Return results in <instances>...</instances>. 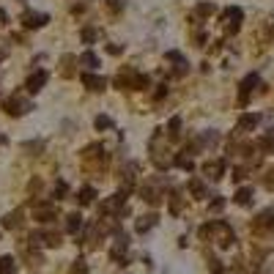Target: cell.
<instances>
[{"instance_id": "1", "label": "cell", "mask_w": 274, "mask_h": 274, "mask_svg": "<svg viewBox=\"0 0 274 274\" xmlns=\"http://www.w3.org/2000/svg\"><path fill=\"white\" fill-rule=\"evenodd\" d=\"M115 85L121 91H145L151 85V80L140 71H135V68H121L115 77Z\"/></svg>"}, {"instance_id": "2", "label": "cell", "mask_w": 274, "mask_h": 274, "mask_svg": "<svg viewBox=\"0 0 274 274\" xmlns=\"http://www.w3.org/2000/svg\"><path fill=\"white\" fill-rule=\"evenodd\" d=\"M82 167L88 173H102L107 167V154H104L102 145H88L82 151Z\"/></svg>"}, {"instance_id": "3", "label": "cell", "mask_w": 274, "mask_h": 274, "mask_svg": "<svg viewBox=\"0 0 274 274\" xmlns=\"http://www.w3.org/2000/svg\"><path fill=\"white\" fill-rule=\"evenodd\" d=\"M3 110H6L11 118H22L33 110V102L27 96H20V93H11L8 99H3Z\"/></svg>"}, {"instance_id": "4", "label": "cell", "mask_w": 274, "mask_h": 274, "mask_svg": "<svg viewBox=\"0 0 274 274\" xmlns=\"http://www.w3.org/2000/svg\"><path fill=\"white\" fill-rule=\"evenodd\" d=\"M162 140H164L162 132H154V137H151V143H148V148H151V159H154V164H157L159 170H164V167H170V164H173L170 157H164L167 151L162 148Z\"/></svg>"}, {"instance_id": "5", "label": "cell", "mask_w": 274, "mask_h": 274, "mask_svg": "<svg viewBox=\"0 0 274 274\" xmlns=\"http://www.w3.org/2000/svg\"><path fill=\"white\" fill-rule=\"evenodd\" d=\"M107 214V217H126L129 214V206H126V195L123 192H115L113 198H107L104 200V206H102V217Z\"/></svg>"}, {"instance_id": "6", "label": "cell", "mask_w": 274, "mask_h": 274, "mask_svg": "<svg viewBox=\"0 0 274 274\" xmlns=\"http://www.w3.org/2000/svg\"><path fill=\"white\" fill-rule=\"evenodd\" d=\"M241 20H244V11H241L239 6H230V8L222 11V25H225L228 33H236L241 27Z\"/></svg>"}, {"instance_id": "7", "label": "cell", "mask_w": 274, "mask_h": 274, "mask_svg": "<svg viewBox=\"0 0 274 274\" xmlns=\"http://www.w3.org/2000/svg\"><path fill=\"white\" fill-rule=\"evenodd\" d=\"M20 22L27 27V30H39V27H44L49 22V17L47 14H41V11H22Z\"/></svg>"}, {"instance_id": "8", "label": "cell", "mask_w": 274, "mask_h": 274, "mask_svg": "<svg viewBox=\"0 0 274 274\" xmlns=\"http://www.w3.org/2000/svg\"><path fill=\"white\" fill-rule=\"evenodd\" d=\"M167 63H173V77H184L186 71H189V63H186V58L178 52V49L167 52Z\"/></svg>"}, {"instance_id": "9", "label": "cell", "mask_w": 274, "mask_h": 274, "mask_svg": "<svg viewBox=\"0 0 274 274\" xmlns=\"http://www.w3.org/2000/svg\"><path fill=\"white\" fill-rule=\"evenodd\" d=\"M258 85H260V77H258V74H247L244 80H241V88H239V102H241V104L250 102V93H252Z\"/></svg>"}, {"instance_id": "10", "label": "cell", "mask_w": 274, "mask_h": 274, "mask_svg": "<svg viewBox=\"0 0 274 274\" xmlns=\"http://www.w3.org/2000/svg\"><path fill=\"white\" fill-rule=\"evenodd\" d=\"M47 71H44V68H39V71H33V74L27 77L25 80V91L27 93H39L41 88H44V85H47Z\"/></svg>"}, {"instance_id": "11", "label": "cell", "mask_w": 274, "mask_h": 274, "mask_svg": "<svg viewBox=\"0 0 274 274\" xmlns=\"http://www.w3.org/2000/svg\"><path fill=\"white\" fill-rule=\"evenodd\" d=\"M82 85H85L88 91H93V93H99V91L107 88V80L99 77V74H93V71H82Z\"/></svg>"}, {"instance_id": "12", "label": "cell", "mask_w": 274, "mask_h": 274, "mask_svg": "<svg viewBox=\"0 0 274 274\" xmlns=\"http://www.w3.org/2000/svg\"><path fill=\"white\" fill-rule=\"evenodd\" d=\"M74 63H77L74 55H63V58H61V77H63V80H71V77L77 74Z\"/></svg>"}, {"instance_id": "13", "label": "cell", "mask_w": 274, "mask_h": 274, "mask_svg": "<svg viewBox=\"0 0 274 274\" xmlns=\"http://www.w3.org/2000/svg\"><path fill=\"white\" fill-rule=\"evenodd\" d=\"M222 170H225V162H222V159H214V162H206L203 164V173L208 178H214V181L222 178Z\"/></svg>"}, {"instance_id": "14", "label": "cell", "mask_w": 274, "mask_h": 274, "mask_svg": "<svg viewBox=\"0 0 274 274\" xmlns=\"http://www.w3.org/2000/svg\"><path fill=\"white\" fill-rule=\"evenodd\" d=\"M140 195H143V200H145V203H151V206H157L159 200H162V192L157 189V184H154V181H151L148 186H143V189H140Z\"/></svg>"}, {"instance_id": "15", "label": "cell", "mask_w": 274, "mask_h": 274, "mask_svg": "<svg viewBox=\"0 0 274 274\" xmlns=\"http://www.w3.org/2000/svg\"><path fill=\"white\" fill-rule=\"evenodd\" d=\"M126 250H129V239H126V236H118L115 244H113V250H110V255H113V260H123Z\"/></svg>"}, {"instance_id": "16", "label": "cell", "mask_w": 274, "mask_h": 274, "mask_svg": "<svg viewBox=\"0 0 274 274\" xmlns=\"http://www.w3.org/2000/svg\"><path fill=\"white\" fill-rule=\"evenodd\" d=\"M22 225V208H17V211H8L6 217H3V228L6 230H14V228Z\"/></svg>"}, {"instance_id": "17", "label": "cell", "mask_w": 274, "mask_h": 274, "mask_svg": "<svg viewBox=\"0 0 274 274\" xmlns=\"http://www.w3.org/2000/svg\"><path fill=\"white\" fill-rule=\"evenodd\" d=\"M258 123H260V115H255V113H247V115L239 118V132H250V129H255Z\"/></svg>"}, {"instance_id": "18", "label": "cell", "mask_w": 274, "mask_h": 274, "mask_svg": "<svg viewBox=\"0 0 274 274\" xmlns=\"http://www.w3.org/2000/svg\"><path fill=\"white\" fill-rule=\"evenodd\" d=\"M36 219H41V222H52L55 219V206H47V203L36 206Z\"/></svg>"}, {"instance_id": "19", "label": "cell", "mask_w": 274, "mask_h": 274, "mask_svg": "<svg viewBox=\"0 0 274 274\" xmlns=\"http://www.w3.org/2000/svg\"><path fill=\"white\" fill-rule=\"evenodd\" d=\"M173 164H176V167H181V170H186V173L195 170V162H192L189 154H176V157H173Z\"/></svg>"}, {"instance_id": "20", "label": "cell", "mask_w": 274, "mask_h": 274, "mask_svg": "<svg viewBox=\"0 0 274 274\" xmlns=\"http://www.w3.org/2000/svg\"><path fill=\"white\" fill-rule=\"evenodd\" d=\"M157 225V214H145V217H140L137 219V233H145V230H151V228Z\"/></svg>"}, {"instance_id": "21", "label": "cell", "mask_w": 274, "mask_h": 274, "mask_svg": "<svg viewBox=\"0 0 274 274\" xmlns=\"http://www.w3.org/2000/svg\"><path fill=\"white\" fill-rule=\"evenodd\" d=\"M178 137H181V118L173 115L167 123V140H178Z\"/></svg>"}, {"instance_id": "22", "label": "cell", "mask_w": 274, "mask_h": 274, "mask_svg": "<svg viewBox=\"0 0 274 274\" xmlns=\"http://www.w3.org/2000/svg\"><path fill=\"white\" fill-rule=\"evenodd\" d=\"M189 192L195 195V200H203L206 198V184L200 178H189Z\"/></svg>"}, {"instance_id": "23", "label": "cell", "mask_w": 274, "mask_h": 274, "mask_svg": "<svg viewBox=\"0 0 274 274\" xmlns=\"http://www.w3.org/2000/svg\"><path fill=\"white\" fill-rule=\"evenodd\" d=\"M82 225H85V222H82L80 214H68V217H66V230L68 233H80Z\"/></svg>"}, {"instance_id": "24", "label": "cell", "mask_w": 274, "mask_h": 274, "mask_svg": "<svg viewBox=\"0 0 274 274\" xmlns=\"http://www.w3.org/2000/svg\"><path fill=\"white\" fill-rule=\"evenodd\" d=\"M14 272H17V260L11 255H3L0 258V274H14Z\"/></svg>"}, {"instance_id": "25", "label": "cell", "mask_w": 274, "mask_h": 274, "mask_svg": "<svg viewBox=\"0 0 274 274\" xmlns=\"http://www.w3.org/2000/svg\"><path fill=\"white\" fill-rule=\"evenodd\" d=\"M93 198H96L93 186H85V189H80V195H77V203H80V206H91V203H93Z\"/></svg>"}, {"instance_id": "26", "label": "cell", "mask_w": 274, "mask_h": 274, "mask_svg": "<svg viewBox=\"0 0 274 274\" xmlns=\"http://www.w3.org/2000/svg\"><path fill=\"white\" fill-rule=\"evenodd\" d=\"M236 203H239V206H250V203H252V189H250V186L239 189V192H236Z\"/></svg>"}, {"instance_id": "27", "label": "cell", "mask_w": 274, "mask_h": 274, "mask_svg": "<svg viewBox=\"0 0 274 274\" xmlns=\"http://www.w3.org/2000/svg\"><path fill=\"white\" fill-rule=\"evenodd\" d=\"M80 63H82V66H88V68H96V66H99V55H96V52H91V49H88V52H82Z\"/></svg>"}, {"instance_id": "28", "label": "cell", "mask_w": 274, "mask_h": 274, "mask_svg": "<svg viewBox=\"0 0 274 274\" xmlns=\"http://www.w3.org/2000/svg\"><path fill=\"white\" fill-rule=\"evenodd\" d=\"M80 39H82V44H93V41L99 39V30H96V27H82Z\"/></svg>"}, {"instance_id": "29", "label": "cell", "mask_w": 274, "mask_h": 274, "mask_svg": "<svg viewBox=\"0 0 274 274\" xmlns=\"http://www.w3.org/2000/svg\"><path fill=\"white\" fill-rule=\"evenodd\" d=\"M93 126H96L99 132H104V129H110V126H113V118H110V115H96Z\"/></svg>"}, {"instance_id": "30", "label": "cell", "mask_w": 274, "mask_h": 274, "mask_svg": "<svg viewBox=\"0 0 274 274\" xmlns=\"http://www.w3.org/2000/svg\"><path fill=\"white\" fill-rule=\"evenodd\" d=\"M260 148H263V151H269V154L274 151V129L269 132V135H263V137H260Z\"/></svg>"}, {"instance_id": "31", "label": "cell", "mask_w": 274, "mask_h": 274, "mask_svg": "<svg viewBox=\"0 0 274 274\" xmlns=\"http://www.w3.org/2000/svg\"><path fill=\"white\" fill-rule=\"evenodd\" d=\"M41 241L47 247H58L61 244V236H58V233H41Z\"/></svg>"}, {"instance_id": "32", "label": "cell", "mask_w": 274, "mask_h": 274, "mask_svg": "<svg viewBox=\"0 0 274 274\" xmlns=\"http://www.w3.org/2000/svg\"><path fill=\"white\" fill-rule=\"evenodd\" d=\"M195 14H198V17H208V14H214V3H198V6H195Z\"/></svg>"}, {"instance_id": "33", "label": "cell", "mask_w": 274, "mask_h": 274, "mask_svg": "<svg viewBox=\"0 0 274 274\" xmlns=\"http://www.w3.org/2000/svg\"><path fill=\"white\" fill-rule=\"evenodd\" d=\"M170 211H173V214H178V211H181V192H178V189H173V198H170Z\"/></svg>"}, {"instance_id": "34", "label": "cell", "mask_w": 274, "mask_h": 274, "mask_svg": "<svg viewBox=\"0 0 274 274\" xmlns=\"http://www.w3.org/2000/svg\"><path fill=\"white\" fill-rule=\"evenodd\" d=\"M22 151H33V154L39 151V154H41V151H44V143H41V140H33V143H25V145H22Z\"/></svg>"}, {"instance_id": "35", "label": "cell", "mask_w": 274, "mask_h": 274, "mask_svg": "<svg viewBox=\"0 0 274 274\" xmlns=\"http://www.w3.org/2000/svg\"><path fill=\"white\" fill-rule=\"evenodd\" d=\"M66 192H68V186H66V181H58V184H55V198H66Z\"/></svg>"}, {"instance_id": "36", "label": "cell", "mask_w": 274, "mask_h": 274, "mask_svg": "<svg viewBox=\"0 0 274 274\" xmlns=\"http://www.w3.org/2000/svg\"><path fill=\"white\" fill-rule=\"evenodd\" d=\"M104 6H107L113 14H118V11L123 8V0H104Z\"/></svg>"}, {"instance_id": "37", "label": "cell", "mask_w": 274, "mask_h": 274, "mask_svg": "<svg viewBox=\"0 0 274 274\" xmlns=\"http://www.w3.org/2000/svg\"><path fill=\"white\" fill-rule=\"evenodd\" d=\"M164 96H167V85H159V88L154 91V99L159 102V99H164Z\"/></svg>"}, {"instance_id": "38", "label": "cell", "mask_w": 274, "mask_h": 274, "mask_svg": "<svg viewBox=\"0 0 274 274\" xmlns=\"http://www.w3.org/2000/svg\"><path fill=\"white\" fill-rule=\"evenodd\" d=\"M222 206H225V200H222V198H217V200H214V203H211V211H219Z\"/></svg>"}, {"instance_id": "39", "label": "cell", "mask_w": 274, "mask_h": 274, "mask_svg": "<svg viewBox=\"0 0 274 274\" xmlns=\"http://www.w3.org/2000/svg\"><path fill=\"white\" fill-rule=\"evenodd\" d=\"M107 52H110V55H121V47H118V44H110Z\"/></svg>"}, {"instance_id": "40", "label": "cell", "mask_w": 274, "mask_h": 274, "mask_svg": "<svg viewBox=\"0 0 274 274\" xmlns=\"http://www.w3.org/2000/svg\"><path fill=\"white\" fill-rule=\"evenodd\" d=\"M0 20H6V14H3V11H0Z\"/></svg>"}]
</instances>
